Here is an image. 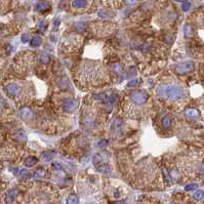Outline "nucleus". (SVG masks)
I'll list each match as a JSON object with an SVG mask.
<instances>
[{
  "label": "nucleus",
  "instance_id": "obj_16",
  "mask_svg": "<svg viewBox=\"0 0 204 204\" xmlns=\"http://www.w3.org/2000/svg\"><path fill=\"white\" fill-rule=\"evenodd\" d=\"M37 163V158L34 156H30L25 160V165L28 166V167H31V166H34Z\"/></svg>",
  "mask_w": 204,
  "mask_h": 204
},
{
  "label": "nucleus",
  "instance_id": "obj_10",
  "mask_svg": "<svg viewBox=\"0 0 204 204\" xmlns=\"http://www.w3.org/2000/svg\"><path fill=\"white\" fill-rule=\"evenodd\" d=\"M19 114H20V116L23 119H26V120L31 119V118H33V116H34V112L32 111V109L27 108V107L21 109V110L19 111Z\"/></svg>",
  "mask_w": 204,
  "mask_h": 204
},
{
  "label": "nucleus",
  "instance_id": "obj_11",
  "mask_svg": "<svg viewBox=\"0 0 204 204\" xmlns=\"http://www.w3.org/2000/svg\"><path fill=\"white\" fill-rule=\"evenodd\" d=\"M50 8V4L46 0H40L35 5V9L38 11H46Z\"/></svg>",
  "mask_w": 204,
  "mask_h": 204
},
{
  "label": "nucleus",
  "instance_id": "obj_13",
  "mask_svg": "<svg viewBox=\"0 0 204 204\" xmlns=\"http://www.w3.org/2000/svg\"><path fill=\"white\" fill-rule=\"evenodd\" d=\"M87 5V0H73L72 6L74 8H84Z\"/></svg>",
  "mask_w": 204,
  "mask_h": 204
},
{
  "label": "nucleus",
  "instance_id": "obj_9",
  "mask_svg": "<svg viewBox=\"0 0 204 204\" xmlns=\"http://www.w3.org/2000/svg\"><path fill=\"white\" fill-rule=\"evenodd\" d=\"M172 122H173V118H172L171 115H169V114H165V115H163V117L161 118V126L163 127V129H169L170 127H171L172 125Z\"/></svg>",
  "mask_w": 204,
  "mask_h": 204
},
{
  "label": "nucleus",
  "instance_id": "obj_4",
  "mask_svg": "<svg viewBox=\"0 0 204 204\" xmlns=\"http://www.w3.org/2000/svg\"><path fill=\"white\" fill-rule=\"evenodd\" d=\"M92 162H94V167L98 169V171L103 172V173H108L110 171V166L108 165V163L105 162L104 158L100 153H96L92 156Z\"/></svg>",
  "mask_w": 204,
  "mask_h": 204
},
{
  "label": "nucleus",
  "instance_id": "obj_23",
  "mask_svg": "<svg viewBox=\"0 0 204 204\" xmlns=\"http://www.w3.org/2000/svg\"><path fill=\"white\" fill-rule=\"evenodd\" d=\"M204 196V191H202V190H198L197 192H196L195 194H194V198H195L196 200H200L202 199Z\"/></svg>",
  "mask_w": 204,
  "mask_h": 204
},
{
  "label": "nucleus",
  "instance_id": "obj_15",
  "mask_svg": "<svg viewBox=\"0 0 204 204\" xmlns=\"http://www.w3.org/2000/svg\"><path fill=\"white\" fill-rule=\"evenodd\" d=\"M17 194V190H15V189L10 190V191H9L8 193H7V195H6V202H7V203H11V202H13V200H15Z\"/></svg>",
  "mask_w": 204,
  "mask_h": 204
},
{
  "label": "nucleus",
  "instance_id": "obj_7",
  "mask_svg": "<svg viewBox=\"0 0 204 204\" xmlns=\"http://www.w3.org/2000/svg\"><path fill=\"white\" fill-rule=\"evenodd\" d=\"M5 89H6L7 94H9L12 96H20L21 94H22V90H23L22 85L17 82H12V83L7 84Z\"/></svg>",
  "mask_w": 204,
  "mask_h": 204
},
{
  "label": "nucleus",
  "instance_id": "obj_34",
  "mask_svg": "<svg viewBox=\"0 0 204 204\" xmlns=\"http://www.w3.org/2000/svg\"><path fill=\"white\" fill-rule=\"evenodd\" d=\"M53 167H54V168H57V169H61V166H60V165L58 164V163H54V164H53Z\"/></svg>",
  "mask_w": 204,
  "mask_h": 204
},
{
  "label": "nucleus",
  "instance_id": "obj_25",
  "mask_svg": "<svg viewBox=\"0 0 204 204\" xmlns=\"http://www.w3.org/2000/svg\"><path fill=\"white\" fill-rule=\"evenodd\" d=\"M46 27H47V23H46L45 21H41V22L38 24V29H39L40 31H42V32L45 30Z\"/></svg>",
  "mask_w": 204,
  "mask_h": 204
},
{
  "label": "nucleus",
  "instance_id": "obj_1",
  "mask_svg": "<svg viewBox=\"0 0 204 204\" xmlns=\"http://www.w3.org/2000/svg\"><path fill=\"white\" fill-rule=\"evenodd\" d=\"M76 79L82 84L99 85L105 79V71L98 62L84 61L77 68Z\"/></svg>",
  "mask_w": 204,
  "mask_h": 204
},
{
  "label": "nucleus",
  "instance_id": "obj_5",
  "mask_svg": "<svg viewBox=\"0 0 204 204\" xmlns=\"http://www.w3.org/2000/svg\"><path fill=\"white\" fill-rule=\"evenodd\" d=\"M194 70V63L192 62H185V63L178 64L174 68V73L178 75H185V74L190 73Z\"/></svg>",
  "mask_w": 204,
  "mask_h": 204
},
{
  "label": "nucleus",
  "instance_id": "obj_2",
  "mask_svg": "<svg viewBox=\"0 0 204 204\" xmlns=\"http://www.w3.org/2000/svg\"><path fill=\"white\" fill-rule=\"evenodd\" d=\"M156 94L161 100L166 102L178 103L185 98V88L180 82L176 80H166L159 83L157 86Z\"/></svg>",
  "mask_w": 204,
  "mask_h": 204
},
{
  "label": "nucleus",
  "instance_id": "obj_22",
  "mask_svg": "<svg viewBox=\"0 0 204 204\" xmlns=\"http://www.w3.org/2000/svg\"><path fill=\"white\" fill-rule=\"evenodd\" d=\"M20 176H22L23 178H29L31 176V173H30V171L29 170H27V169H22L20 171Z\"/></svg>",
  "mask_w": 204,
  "mask_h": 204
},
{
  "label": "nucleus",
  "instance_id": "obj_19",
  "mask_svg": "<svg viewBox=\"0 0 204 204\" xmlns=\"http://www.w3.org/2000/svg\"><path fill=\"white\" fill-rule=\"evenodd\" d=\"M184 32L186 37H191L192 34H193V30H192V27L190 25H186L184 28Z\"/></svg>",
  "mask_w": 204,
  "mask_h": 204
},
{
  "label": "nucleus",
  "instance_id": "obj_33",
  "mask_svg": "<svg viewBox=\"0 0 204 204\" xmlns=\"http://www.w3.org/2000/svg\"><path fill=\"white\" fill-rule=\"evenodd\" d=\"M107 144V142L106 141H103V142H100V143L98 144L99 146H100V147H102V146H105Z\"/></svg>",
  "mask_w": 204,
  "mask_h": 204
},
{
  "label": "nucleus",
  "instance_id": "obj_6",
  "mask_svg": "<svg viewBox=\"0 0 204 204\" xmlns=\"http://www.w3.org/2000/svg\"><path fill=\"white\" fill-rule=\"evenodd\" d=\"M96 124V115L94 113L88 112L83 117V125L86 129H92Z\"/></svg>",
  "mask_w": 204,
  "mask_h": 204
},
{
  "label": "nucleus",
  "instance_id": "obj_26",
  "mask_svg": "<svg viewBox=\"0 0 204 204\" xmlns=\"http://www.w3.org/2000/svg\"><path fill=\"white\" fill-rule=\"evenodd\" d=\"M197 187H198V186L196 184H191V185L186 186V187H185V190H186V191H193V190L197 189Z\"/></svg>",
  "mask_w": 204,
  "mask_h": 204
},
{
  "label": "nucleus",
  "instance_id": "obj_27",
  "mask_svg": "<svg viewBox=\"0 0 204 204\" xmlns=\"http://www.w3.org/2000/svg\"><path fill=\"white\" fill-rule=\"evenodd\" d=\"M67 202H68V203H78V199H77L76 196L71 195V196H70V197L67 199Z\"/></svg>",
  "mask_w": 204,
  "mask_h": 204
},
{
  "label": "nucleus",
  "instance_id": "obj_28",
  "mask_svg": "<svg viewBox=\"0 0 204 204\" xmlns=\"http://www.w3.org/2000/svg\"><path fill=\"white\" fill-rule=\"evenodd\" d=\"M21 39H22L23 43H27V42H29V40H30V36H29V34H23Z\"/></svg>",
  "mask_w": 204,
  "mask_h": 204
},
{
  "label": "nucleus",
  "instance_id": "obj_14",
  "mask_svg": "<svg viewBox=\"0 0 204 204\" xmlns=\"http://www.w3.org/2000/svg\"><path fill=\"white\" fill-rule=\"evenodd\" d=\"M53 155H54V153L51 152V151H45V152H43L41 155L42 161H44V162H49V161H51L52 158H53Z\"/></svg>",
  "mask_w": 204,
  "mask_h": 204
},
{
  "label": "nucleus",
  "instance_id": "obj_3",
  "mask_svg": "<svg viewBox=\"0 0 204 204\" xmlns=\"http://www.w3.org/2000/svg\"><path fill=\"white\" fill-rule=\"evenodd\" d=\"M149 101V94L145 90H135L131 91L125 99L124 103L127 108V112L130 113V115H135L139 113L143 109V107Z\"/></svg>",
  "mask_w": 204,
  "mask_h": 204
},
{
  "label": "nucleus",
  "instance_id": "obj_12",
  "mask_svg": "<svg viewBox=\"0 0 204 204\" xmlns=\"http://www.w3.org/2000/svg\"><path fill=\"white\" fill-rule=\"evenodd\" d=\"M185 116H186L188 119L194 120V119H196V118L199 117V111L196 110V109H193V108L187 109V110L185 111Z\"/></svg>",
  "mask_w": 204,
  "mask_h": 204
},
{
  "label": "nucleus",
  "instance_id": "obj_18",
  "mask_svg": "<svg viewBox=\"0 0 204 204\" xmlns=\"http://www.w3.org/2000/svg\"><path fill=\"white\" fill-rule=\"evenodd\" d=\"M42 43V39L40 38L39 36H35L32 40H31V46L32 47H38L40 46Z\"/></svg>",
  "mask_w": 204,
  "mask_h": 204
},
{
  "label": "nucleus",
  "instance_id": "obj_30",
  "mask_svg": "<svg viewBox=\"0 0 204 204\" xmlns=\"http://www.w3.org/2000/svg\"><path fill=\"white\" fill-rule=\"evenodd\" d=\"M4 108H5V102L2 96H0V110H3Z\"/></svg>",
  "mask_w": 204,
  "mask_h": 204
},
{
  "label": "nucleus",
  "instance_id": "obj_31",
  "mask_svg": "<svg viewBox=\"0 0 204 204\" xmlns=\"http://www.w3.org/2000/svg\"><path fill=\"white\" fill-rule=\"evenodd\" d=\"M36 176H44V170L43 169H38L36 172Z\"/></svg>",
  "mask_w": 204,
  "mask_h": 204
},
{
  "label": "nucleus",
  "instance_id": "obj_17",
  "mask_svg": "<svg viewBox=\"0 0 204 204\" xmlns=\"http://www.w3.org/2000/svg\"><path fill=\"white\" fill-rule=\"evenodd\" d=\"M15 139L17 141H21V142H26L27 141V135L25 133L24 130H17L15 133Z\"/></svg>",
  "mask_w": 204,
  "mask_h": 204
},
{
  "label": "nucleus",
  "instance_id": "obj_32",
  "mask_svg": "<svg viewBox=\"0 0 204 204\" xmlns=\"http://www.w3.org/2000/svg\"><path fill=\"white\" fill-rule=\"evenodd\" d=\"M135 1H137V0H126V3H127V4H133V3H135Z\"/></svg>",
  "mask_w": 204,
  "mask_h": 204
},
{
  "label": "nucleus",
  "instance_id": "obj_20",
  "mask_svg": "<svg viewBox=\"0 0 204 204\" xmlns=\"http://www.w3.org/2000/svg\"><path fill=\"white\" fill-rule=\"evenodd\" d=\"M50 61V58L49 56H47L46 53H43L41 54V57H40V62H41L42 64H48Z\"/></svg>",
  "mask_w": 204,
  "mask_h": 204
},
{
  "label": "nucleus",
  "instance_id": "obj_29",
  "mask_svg": "<svg viewBox=\"0 0 204 204\" xmlns=\"http://www.w3.org/2000/svg\"><path fill=\"white\" fill-rule=\"evenodd\" d=\"M190 6H191V3L188 2V1L182 3V9H184V10H188V9L190 8Z\"/></svg>",
  "mask_w": 204,
  "mask_h": 204
},
{
  "label": "nucleus",
  "instance_id": "obj_21",
  "mask_svg": "<svg viewBox=\"0 0 204 204\" xmlns=\"http://www.w3.org/2000/svg\"><path fill=\"white\" fill-rule=\"evenodd\" d=\"M68 80H67V78H62L61 80H60V87H61L62 89H66L68 87Z\"/></svg>",
  "mask_w": 204,
  "mask_h": 204
},
{
  "label": "nucleus",
  "instance_id": "obj_24",
  "mask_svg": "<svg viewBox=\"0 0 204 204\" xmlns=\"http://www.w3.org/2000/svg\"><path fill=\"white\" fill-rule=\"evenodd\" d=\"M75 28H76V30L79 31V32H82L85 29V24L84 23H76V24H75Z\"/></svg>",
  "mask_w": 204,
  "mask_h": 204
},
{
  "label": "nucleus",
  "instance_id": "obj_8",
  "mask_svg": "<svg viewBox=\"0 0 204 204\" xmlns=\"http://www.w3.org/2000/svg\"><path fill=\"white\" fill-rule=\"evenodd\" d=\"M62 109L68 113L72 112L75 110V108L77 107V101L73 98H66L62 101Z\"/></svg>",
  "mask_w": 204,
  "mask_h": 204
}]
</instances>
